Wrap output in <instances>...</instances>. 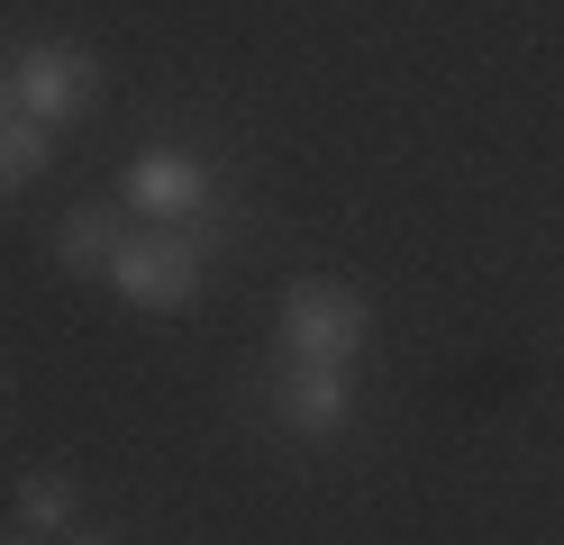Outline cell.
I'll list each match as a JSON object with an SVG mask.
<instances>
[{"label":"cell","mask_w":564,"mask_h":545,"mask_svg":"<svg viewBox=\"0 0 564 545\" xmlns=\"http://www.w3.org/2000/svg\"><path fill=\"white\" fill-rule=\"evenodd\" d=\"M10 91L28 119H46V128H74L83 109L100 100V55L74 46V36H37L19 64H10Z\"/></svg>","instance_id":"obj_3"},{"label":"cell","mask_w":564,"mask_h":545,"mask_svg":"<svg viewBox=\"0 0 564 545\" xmlns=\"http://www.w3.org/2000/svg\"><path fill=\"white\" fill-rule=\"evenodd\" d=\"M209 164L200 155H173V145H155V155H137L128 173H119V200L137 209V218H155V228H183V218H209Z\"/></svg>","instance_id":"obj_4"},{"label":"cell","mask_w":564,"mask_h":545,"mask_svg":"<svg viewBox=\"0 0 564 545\" xmlns=\"http://www.w3.org/2000/svg\"><path fill=\"white\" fill-rule=\"evenodd\" d=\"M0 545H46V536H28V527H19V536H0Z\"/></svg>","instance_id":"obj_11"},{"label":"cell","mask_w":564,"mask_h":545,"mask_svg":"<svg viewBox=\"0 0 564 545\" xmlns=\"http://www.w3.org/2000/svg\"><path fill=\"white\" fill-rule=\"evenodd\" d=\"M365 337H373L365 291H346V282H292L282 291V346H292V363H356Z\"/></svg>","instance_id":"obj_2"},{"label":"cell","mask_w":564,"mask_h":545,"mask_svg":"<svg viewBox=\"0 0 564 545\" xmlns=\"http://www.w3.org/2000/svg\"><path fill=\"white\" fill-rule=\"evenodd\" d=\"M46 164H55V128L46 119H28V109H19V119H0V200L28 192Z\"/></svg>","instance_id":"obj_6"},{"label":"cell","mask_w":564,"mask_h":545,"mask_svg":"<svg viewBox=\"0 0 564 545\" xmlns=\"http://www.w3.org/2000/svg\"><path fill=\"white\" fill-rule=\"evenodd\" d=\"M119 209H83V218H64V237H55V264L64 273H110V254H119Z\"/></svg>","instance_id":"obj_7"},{"label":"cell","mask_w":564,"mask_h":545,"mask_svg":"<svg viewBox=\"0 0 564 545\" xmlns=\"http://www.w3.org/2000/svg\"><path fill=\"white\" fill-rule=\"evenodd\" d=\"M64 545H128V536H100V527H91V536H64Z\"/></svg>","instance_id":"obj_10"},{"label":"cell","mask_w":564,"mask_h":545,"mask_svg":"<svg viewBox=\"0 0 564 545\" xmlns=\"http://www.w3.org/2000/svg\"><path fill=\"white\" fill-rule=\"evenodd\" d=\"M273 410H282L292 436H337L356 418V363H282Z\"/></svg>","instance_id":"obj_5"},{"label":"cell","mask_w":564,"mask_h":545,"mask_svg":"<svg viewBox=\"0 0 564 545\" xmlns=\"http://www.w3.org/2000/svg\"><path fill=\"white\" fill-rule=\"evenodd\" d=\"M74 509H83L74 472H28L19 482V527L28 536H74Z\"/></svg>","instance_id":"obj_8"},{"label":"cell","mask_w":564,"mask_h":545,"mask_svg":"<svg viewBox=\"0 0 564 545\" xmlns=\"http://www.w3.org/2000/svg\"><path fill=\"white\" fill-rule=\"evenodd\" d=\"M0 119H19V91H10V73H0Z\"/></svg>","instance_id":"obj_9"},{"label":"cell","mask_w":564,"mask_h":545,"mask_svg":"<svg viewBox=\"0 0 564 545\" xmlns=\"http://www.w3.org/2000/svg\"><path fill=\"white\" fill-rule=\"evenodd\" d=\"M209 264H219V228L209 218H183V228H147V237H119L110 254V282L128 309H192L209 291Z\"/></svg>","instance_id":"obj_1"}]
</instances>
